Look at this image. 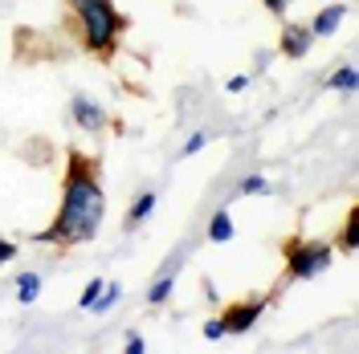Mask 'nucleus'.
Masks as SVG:
<instances>
[{
	"label": "nucleus",
	"instance_id": "f257e3e1",
	"mask_svg": "<svg viewBox=\"0 0 359 354\" xmlns=\"http://www.w3.org/2000/svg\"><path fill=\"white\" fill-rule=\"evenodd\" d=\"M102 216H107V192L98 179V159L86 151H69L57 216L45 232L33 236V244H86L98 236Z\"/></svg>",
	"mask_w": 359,
	"mask_h": 354
},
{
	"label": "nucleus",
	"instance_id": "f03ea898",
	"mask_svg": "<svg viewBox=\"0 0 359 354\" xmlns=\"http://www.w3.org/2000/svg\"><path fill=\"white\" fill-rule=\"evenodd\" d=\"M78 29H82V45H86L94 57L111 62L114 49H118V33L131 24V17H123L114 8V0H69Z\"/></svg>",
	"mask_w": 359,
	"mask_h": 354
},
{
	"label": "nucleus",
	"instance_id": "7ed1b4c3",
	"mask_svg": "<svg viewBox=\"0 0 359 354\" xmlns=\"http://www.w3.org/2000/svg\"><path fill=\"white\" fill-rule=\"evenodd\" d=\"M282 253H286V281H314L335 261L331 241H298V236H290L282 244Z\"/></svg>",
	"mask_w": 359,
	"mask_h": 354
},
{
	"label": "nucleus",
	"instance_id": "20e7f679",
	"mask_svg": "<svg viewBox=\"0 0 359 354\" xmlns=\"http://www.w3.org/2000/svg\"><path fill=\"white\" fill-rule=\"evenodd\" d=\"M269 310V297H249V302H233L229 310L221 313V326L224 334H245L257 326V318Z\"/></svg>",
	"mask_w": 359,
	"mask_h": 354
},
{
	"label": "nucleus",
	"instance_id": "39448f33",
	"mask_svg": "<svg viewBox=\"0 0 359 354\" xmlns=\"http://www.w3.org/2000/svg\"><path fill=\"white\" fill-rule=\"evenodd\" d=\"M69 114H74V122L82 127V131L98 134L107 127V111H102V102H94L86 94H74V102H69Z\"/></svg>",
	"mask_w": 359,
	"mask_h": 354
},
{
	"label": "nucleus",
	"instance_id": "423d86ee",
	"mask_svg": "<svg viewBox=\"0 0 359 354\" xmlns=\"http://www.w3.org/2000/svg\"><path fill=\"white\" fill-rule=\"evenodd\" d=\"M180 265H184V248H180V253H176V257H172V261H168L163 269H159V273H156V281L147 285V302H151V306H163V302L172 297V289H176V273H180Z\"/></svg>",
	"mask_w": 359,
	"mask_h": 354
},
{
	"label": "nucleus",
	"instance_id": "0eeeda50",
	"mask_svg": "<svg viewBox=\"0 0 359 354\" xmlns=\"http://www.w3.org/2000/svg\"><path fill=\"white\" fill-rule=\"evenodd\" d=\"M311 29H306V24H286V29H282V53H286V57H306V53H311Z\"/></svg>",
	"mask_w": 359,
	"mask_h": 354
},
{
	"label": "nucleus",
	"instance_id": "6e6552de",
	"mask_svg": "<svg viewBox=\"0 0 359 354\" xmlns=\"http://www.w3.org/2000/svg\"><path fill=\"white\" fill-rule=\"evenodd\" d=\"M343 17H347V4H331V8H323L306 29H311V37H331L339 24H343Z\"/></svg>",
	"mask_w": 359,
	"mask_h": 354
},
{
	"label": "nucleus",
	"instance_id": "1a4fd4ad",
	"mask_svg": "<svg viewBox=\"0 0 359 354\" xmlns=\"http://www.w3.org/2000/svg\"><path fill=\"white\" fill-rule=\"evenodd\" d=\"M156 204H159V196H156V192H143L139 199H131V212H127V220H123V228H127V232H135L139 224H143L147 216H151V212H156Z\"/></svg>",
	"mask_w": 359,
	"mask_h": 354
},
{
	"label": "nucleus",
	"instance_id": "9d476101",
	"mask_svg": "<svg viewBox=\"0 0 359 354\" xmlns=\"http://www.w3.org/2000/svg\"><path fill=\"white\" fill-rule=\"evenodd\" d=\"M208 241H212V244L233 241V220H229V208H217V212H212V220H208Z\"/></svg>",
	"mask_w": 359,
	"mask_h": 354
},
{
	"label": "nucleus",
	"instance_id": "9b49d317",
	"mask_svg": "<svg viewBox=\"0 0 359 354\" xmlns=\"http://www.w3.org/2000/svg\"><path fill=\"white\" fill-rule=\"evenodd\" d=\"M335 244L343 248V253H355V248H359V208L347 212V224H343V232H339Z\"/></svg>",
	"mask_w": 359,
	"mask_h": 354
},
{
	"label": "nucleus",
	"instance_id": "f8f14e48",
	"mask_svg": "<svg viewBox=\"0 0 359 354\" xmlns=\"http://www.w3.org/2000/svg\"><path fill=\"white\" fill-rule=\"evenodd\" d=\"M37 293H41V277H37V273H21V277H17V302H21V306H33Z\"/></svg>",
	"mask_w": 359,
	"mask_h": 354
},
{
	"label": "nucleus",
	"instance_id": "ddd939ff",
	"mask_svg": "<svg viewBox=\"0 0 359 354\" xmlns=\"http://www.w3.org/2000/svg\"><path fill=\"white\" fill-rule=\"evenodd\" d=\"M327 82H331V90H343V94H351V90L359 86V73H355L351 66H343V69H335Z\"/></svg>",
	"mask_w": 359,
	"mask_h": 354
},
{
	"label": "nucleus",
	"instance_id": "4468645a",
	"mask_svg": "<svg viewBox=\"0 0 359 354\" xmlns=\"http://www.w3.org/2000/svg\"><path fill=\"white\" fill-rule=\"evenodd\" d=\"M118 297H123V285H118V281H111V285H107L102 293H98V297H94V306H90V310H94V313H107L114 302H118Z\"/></svg>",
	"mask_w": 359,
	"mask_h": 354
},
{
	"label": "nucleus",
	"instance_id": "2eb2a0df",
	"mask_svg": "<svg viewBox=\"0 0 359 354\" xmlns=\"http://www.w3.org/2000/svg\"><path fill=\"white\" fill-rule=\"evenodd\" d=\"M262 192H269L266 176H245L241 183H237V196H262Z\"/></svg>",
	"mask_w": 359,
	"mask_h": 354
},
{
	"label": "nucleus",
	"instance_id": "dca6fc26",
	"mask_svg": "<svg viewBox=\"0 0 359 354\" xmlns=\"http://www.w3.org/2000/svg\"><path fill=\"white\" fill-rule=\"evenodd\" d=\"M98 293H102V277H94V281H90V285L82 289V297H78V306H82V310H90V306H94V297H98Z\"/></svg>",
	"mask_w": 359,
	"mask_h": 354
},
{
	"label": "nucleus",
	"instance_id": "f3484780",
	"mask_svg": "<svg viewBox=\"0 0 359 354\" xmlns=\"http://www.w3.org/2000/svg\"><path fill=\"white\" fill-rule=\"evenodd\" d=\"M204 147H208V134H204V131H196L192 139H188V143H184V151H180V155L188 159V155H196V151H204Z\"/></svg>",
	"mask_w": 359,
	"mask_h": 354
},
{
	"label": "nucleus",
	"instance_id": "a211bd4d",
	"mask_svg": "<svg viewBox=\"0 0 359 354\" xmlns=\"http://www.w3.org/2000/svg\"><path fill=\"white\" fill-rule=\"evenodd\" d=\"M204 338H208V342H221V338H229V334H224V326H221V318H208V322H204Z\"/></svg>",
	"mask_w": 359,
	"mask_h": 354
},
{
	"label": "nucleus",
	"instance_id": "6ab92c4d",
	"mask_svg": "<svg viewBox=\"0 0 359 354\" xmlns=\"http://www.w3.org/2000/svg\"><path fill=\"white\" fill-rule=\"evenodd\" d=\"M123 351H127V354H143V351H147V342L131 330V334H127V342H123Z\"/></svg>",
	"mask_w": 359,
	"mask_h": 354
},
{
	"label": "nucleus",
	"instance_id": "aec40b11",
	"mask_svg": "<svg viewBox=\"0 0 359 354\" xmlns=\"http://www.w3.org/2000/svg\"><path fill=\"white\" fill-rule=\"evenodd\" d=\"M245 86H249V78H245V73H237V78H229V82H224V90H229V94H241Z\"/></svg>",
	"mask_w": 359,
	"mask_h": 354
},
{
	"label": "nucleus",
	"instance_id": "412c9836",
	"mask_svg": "<svg viewBox=\"0 0 359 354\" xmlns=\"http://www.w3.org/2000/svg\"><path fill=\"white\" fill-rule=\"evenodd\" d=\"M266 8L273 17H286V8H290V0H266Z\"/></svg>",
	"mask_w": 359,
	"mask_h": 354
},
{
	"label": "nucleus",
	"instance_id": "4be33fe9",
	"mask_svg": "<svg viewBox=\"0 0 359 354\" xmlns=\"http://www.w3.org/2000/svg\"><path fill=\"white\" fill-rule=\"evenodd\" d=\"M13 257H17V244H8L4 236H0V265H4V261H13Z\"/></svg>",
	"mask_w": 359,
	"mask_h": 354
}]
</instances>
